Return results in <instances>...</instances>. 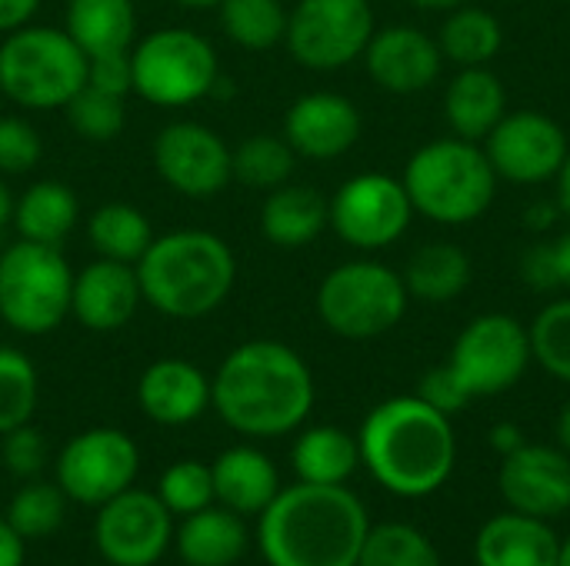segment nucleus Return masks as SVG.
I'll return each mask as SVG.
<instances>
[{
	"label": "nucleus",
	"instance_id": "obj_39",
	"mask_svg": "<svg viewBox=\"0 0 570 566\" xmlns=\"http://www.w3.org/2000/svg\"><path fill=\"white\" fill-rule=\"evenodd\" d=\"M531 354L558 380L570 384V297L548 304L531 324Z\"/></svg>",
	"mask_w": 570,
	"mask_h": 566
},
{
	"label": "nucleus",
	"instance_id": "obj_51",
	"mask_svg": "<svg viewBox=\"0 0 570 566\" xmlns=\"http://www.w3.org/2000/svg\"><path fill=\"white\" fill-rule=\"evenodd\" d=\"M10 220H13V193H10V187L0 180V230H3Z\"/></svg>",
	"mask_w": 570,
	"mask_h": 566
},
{
	"label": "nucleus",
	"instance_id": "obj_4",
	"mask_svg": "<svg viewBox=\"0 0 570 566\" xmlns=\"http://www.w3.org/2000/svg\"><path fill=\"white\" fill-rule=\"evenodd\" d=\"M144 304L170 320L214 314L237 284V260L224 237L210 230H170L154 237L137 260Z\"/></svg>",
	"mask_w": 570,
	"mask_h": 566
},
{
	"label": "nucleus",
	"instance_id": "obj_16",
	"mask_svg": "<svg viewBox=\"0 0 570 566\" xmlns=\"http://www.w3.org/2000/svg\"><path fill=\"white\" fill-rule=\"evenodd\" d=\"M484 153L494 173L514 183H541L548 177H558L570 150L564 130L551 117L538 110H518L504 113L498 127L484 137Z\"/></svg>",
	"mask_w": 570,
	"mask_h": 566
},
{
	"label": "nucleus",
	"instance_id": "obj_25",
	"mask_svg": "<svg viewBox=\"0 0 570 566\" xmlns=\"http://www.w3.org/2000/svg\"><path fill=\"white\" fill-rule=\"evenodd\" d=\"M177 557L187 566H230L247 550V527L244 517L227 507H204L184 517L180 530L174 534Z\"/></svg>",
	"mask_w": 570,
	"mask_h": 566
},
{
	"label": "nucleus",
	"instance_id": "obj_44",
	"mask_svg": "<svg viewBox=\"0 0 570 566\" xmlns=\"http://www.w3.org/2000/svg\"><path fill=\"white\" fill-rule=\"evenodd\" d=\"M87 83L130 97L134 93V70H130V50L124 53H100V57H87Z\"/></svg>",
	"mask_w": 570,
	"mask_h": 566
},
{
	"label": "nucleus",
	"instance_id": "obj_31",
	"mask_svg": "<svg viewBox=\"0 0 570 566\" xmlns=\"http://www.w3.org/2000/svg\"><path fill=\"white\" fill-rule=\"evenodd\" d=\"M87 240L97 250V257L137 267V260L154 244V227L140 207L124 203V200H110V203H100L87 217Z\"/></svg>",
	"mask_w": 570,
	"mask_h": 566
},
{
	"label": "nucleus",
	"instance_id": "obj_12",
	"mask_svg": "<svg viewBox=\"0 0 570 566\" xmlns=\"http://www.w3.org/2000/svg\"><path fill=\"white\" fill-rule=\"evenodd\" d=\"M140 470L137 444L117 427H90L63 444L57 454V487L67 500L100 507L134 487Z\"/></svg>",
	"mask_w": 570,
	"mask_h": 566
},
{
	"label": "nucleus",
	"instance_id": "obj_2",
	"mask_svg": "<svg viewBox=\"0 0 570 566\" xmlns=\"http://www.w3.org/2000/svg\"><path fill=\"white\" fill-rule=\"evenodd\" d=\"M371 517L344 484L281 490L261 514L257 547L271 566H357Z\"/></svg>",
	"mask_w": 570,
	"mask_h": 566
},
{
	"label": "nucleus",
	"instance_id": "obj_1",
	"mask_svg": "<svg viewBox=\"0 0 570 566\" xmlns=\"http://www.w3.org/2000/svg\"><path fill=\"white\" fill-rule=\"evenodd\" d=\"M210 404L217 417L244 437H284L314 410V374L294 347L281 340H247L217 367Z\"/></svg>",
	"mask_w": 570,
	"mask_h": 566
},
{
	"label": "nucleus",
	"instance_id": "obj_56",
	"mask_svg": "<svg viewBox=\"0 0 570 566\" xmlns=\"http://www.w3.org/2000/svg\"><path fill=\"white\" fill-rule=\"evenodd\" d=\"M558 566H570V537H564L558 547Z\"/></svg>",
	"mask_w": 570,
	"mask_h": 566
},
{
	"label": "nucleus",
	"instance_id": "obj_14",
	"mask_svg": "<svg viewBox=\"0 0 570 566\" xmlns=\"http://www.w3.org/2000/svg\"><path fill=\"white\" fill-rule=\"evenodd\" d=\"M174 514L160 504L157 494L127 487L97 507L94 544L104 564L154 566L174 540Z\"/></svg>",
	"mask_w": 570,
	"mask_h": 566
},
{
	"label": "nucleus",
	"instance_id": "obj_26",
	"mask_svg": "<svg viewBox=\"0 0 570 566\" xmlns=\"http://www.w3.org/2000/svg\"><path fill=\"white\" fill-rule=\"evenodd\" d=\"M80 220L77 193L63 180H37L20 197H13V220L20 240L60 247Z\"/></svg>",
	"mask_w": 570,
	"mask_h": 566
},
{
	"label": "nucleus",
	"instance_id": "obj_45",
	"mask_svg": "<svg viewBox=\"0 0 570 566\" xmlns=\"http://www.w3.org/2000/svg\"><path fill=\"white\" fill-rule=\"evenodd\" d=\"M521 274L531 287L538 290H554L558 287V270H554V250L544 244V247H534L524 254V264H521Z\"/></svg>",
	"mask_w": 570,
	"mask_h": 566
},
{
	"label": "nucleus",
	"instance_id": "obj_36",
	"mask_svg": "<svg viewBox=\"0 0 570 566\" xmlns=\"http://www.w3.org/2000/svg\"><path fill=\"white\" fill-rule=\"evenodd\" d=\"M67 123L77 137H83L87 143H110L124 133L127 123V97L90 87L83 80V87L67 100L63 107Z\"/></svg>",
	"mask_w": 570,
	"mask_h": 566
},
{
	"label": "nucleus",
	"instance_id": "obj_37",
	"mask_svg": "<svg viewBox=\"0 0 570 566\" xmlns=\"http://www.w3.org/2000/svg\"><path fill=\"white\" fill-rule=\"evenodd\" d=\"M40 397V380L33 360L17 350L0 344V437L7 430H17L30 424Z\"/></svg>",
	"mask_w": 570,
	"mask_h": 566
},
{
	"label": "nucleus",
	"instance_id": "obj_10",
	"mask_svg": "<svg viewBox=\"0 0 570 566\" xmlns=\"http://www.w3.org/2000/svg\"><path fill=\"white\" fill-rule=\"evenodd\" d=\"M371 37L374 10L367 0H297L284 43L307 70H341L364 57Z\"/></svg>",
	"mask_w": 570,
	"mask_h": 566
},
{
	"label": "nucleus",
	"instance_id": "obj_18",
	"mask_svg": "<svg viewBox=\"0 0 570 566\" xmlns=\"http://www.w3.org/2000/svg\"><path fill=\"white\" fill-rule=\"evenodd\" d=\"M144 294L134 264L97 257L80 274H73L70 294V317L94 334H117L124 330L134 314L140 310Z\"/></svg>",
	"mask_w": 570,
	"mask_h": 566
},
{
	"label": "nucleus",
	"instance_id": "obj_52",
	"mask_svg": "<svg viewBox=\"0 0 570 566\" xmlns=\"http://www.w3.org/2000/svg\"><path fill=\"white\" fill-rule=\"evenodd\" d=\"M558 444H561L564 454H570V404L561 410V417H558Z\"/></svg>",
	"mask_w": 570,
	"mask_h": 566
},
{
	"label": "nucleus",
	"instance_id": "obj_46",
	"mask_svg": "<svg viewBox=\"0 0 570 566\" xmlns=\"http://www.w3.org/2000/svg\"><path fill=\"white\" fill-rule=\"evenodd\" d=\"M37 10H40V0H0V33L27 27Z\"/></svg>",
	"mask_w": 570,
	"mask_h": 566
},
{
	"label": "nucleus",
	"instance_id": "obj_22",
	"mask_svg": "<svg viewBox=\"0 0 570 566\" xmlns=\"http://www.w3.org/2000/svg\"><path fill=\"white\" fill-rule=\"evenodd\" d=\"M558 534L548 520L504 510L491 517L474 537L478 566H558Z\"/></svg>",
	"mask_w": 570,
	"mask_h": 566
},
{
	"label": "nucleus",
	"instance_id": "obj_3",
	"mask_svg": "<svg viewBox=\"0 0 570 566\" xmlns=\"http://www.w3.org/2000/svg\"><path fill=\"white\" fill-rule=\"evenodd\" d=\"M361 464L397 497H428L448 484L458 460L451 417L414 397L377 404L357 434Z\"/></svg>",
	"mask_w": 570,
	"mask_h": 566
},
{
	"label": "nucleus",
	"instance_id": "obj_43",
	"mask_svg": "<svg viewBox=\"0 0 570 566\" xmlns=\"http://www.w3.org/2000/svg\"><path fill=\"white\" fill-rule=\"evenodd\" d=\"M417 397H421L424 404H431L434 410L448 414V417L461 414V410L474 400V397L468 394V387L458 380V374H454L448 364H444V367H434V370H428V374L421 377Z\"/></svg>",
	"mask_w": 570,
	"mask_h": 566
},
{
	"label": "nucleus",
	"instance_id": "obj_8",
	"mask_svg": "<svg viewBox=\"0 0 570 566\" xmlns=\"http://www.w3.org/2000/svg\"><path fill=\"white\" fill-rule=\"evenodd\" d=\"M134 93L154 107H190L220 83L214 43L187 27H164L130 47Z\"/></svg>",
	"mask_w": 570,
	"mask_h": 566
},
{
	"label": "nucleus",
	"instance_id": "obj_53",
	"mask_svg": "<svg viewBox=\"0 0 570 566\" xmlns=\"http://www.w3.org/2000/svg\"><path fill=\"white\" fill-rule=\"evenodd\" d=\"M414 7H421V10H454V7H461L464 0H411Z\"/></svg>",
	"mask_w": 570,
	"mask_h": 566
},
{
	"label": "nucleus",
	"instance_id": "obj_5",
	"mask_svg": "<svg viewBox=\"0 0 570 566\" xmlns=\"http://www.w3.org/2000/svg\"><path fill=\"white\" fill-rule=\"evenodd\" d=\"M494 167L471 140L448 137L421 147L404 170V190L417 214L434 224H471L494 200Z\"/></svg>",
	"mask_w": 570,
	"mask_h": 566
},
{
	"label": "nucleus",
	"instance_id": "obj_23",
	"mask_svg": "<svg viewBox=\"0 0 570 566\" xmlns=\"http://www.w3.org/2000/svg\"><path fill=\"white\" fill-rule=\"evenodd\" d=\"M214 500L240 517H261L264 507L281 494L274 460L257 447H230L214 464Z\"/></svg>",
	"mask_w": 570,
	"mask_h": 566
},
{
	"label": "nucleus",
	"instance_id": "obj_33",
	"mask_svg": "<svg viewBox=\"0 0 570 566\" xmlns=\"http://www.w3.org/2000/svg\"><path fill=\"white\" fill-rule=\"evenodd\" d=\"M220 27L244 50H271L287 33V7L281 0H220Z\"/></svg>",
	"mask_w": 570,
	"mask_h": 566
},
{
	"label": "nucleus",
	"instance_id": "obj_15",
	"mask_svg": "<svg viewBox=\"0 0 570 566\" xmlns=\"http://www.w3.org/2000/svg\"><path fill=\"white\" fill-rule=\"evenodd\" d=\"M331 207V227L357 250H381L404 237L414 203L401 180L387 173H361L341 183Z\"/></svg>",
	"mask_w": 570,
	"mask_h": 566
},
{
	"label": "nucleus",
	"instance_id": "obj_32",
	"mask_svg": "<svg viewBox=\"0 0 570 566\" xmlns=\"http://www.w3.org/2000/svg\"><path fill=\"white\" fill-rule=\"evenodd\" d=\"M501 23L481 7H454L441 30V53L461 67H484L501 50Z\"/></svg>",
	"mask_w": 570,
	"mask_h": 566
},
{
	"label": "nucleus",
	"instance_id": "obj_49",
	"mask_svg": "<svg viewBox=\"0 0 570 566\" xmlns=\"http://www.w3.org/2000/svg\"><path fill=\"white\" fill-rule=\"evenodd\" d=\"M554 250V270H558V287L570 290V234H564L558 244H551Z\"/></svg>",
	"mask_w": 570,
	"mask_h": 566
},
{
	"label": "nucleus",
	"instance_id": "obj_11",
	"mask_svg": "<svg viewBox=\"0 0 570 566\" xmlns=\"http://www.w3.org/2000/svg\"><path fill=\"white\" fill-rule=\"evenodd\" d=\"M531 360V334L511 314H484L458 334L448 367L471 397H494L511 390Z\"/></svg>",
	"mask_w": 570,
	"mask_h": 566
},
{
	"label": "nucleus",
	"instance_id": "obj_17",
	"mask_svg": "<svg viewBox=\"0 0 570 566\" xmlns=\"http://www.w3.org/2000/svg\"><path fill=\"white\" fill-rule=\"evenodd\" d=\"M498 490L508 510L554 520L570 510V454L561 447L524 444L501 460Z\"/></svg>",
	"mask_w": 570,
	"mask_h": 566
},
{
	"label": "nucleus",
	"instance_id": "obj_13",
	"mask_svg": "<svg viewBox=\"0 0 570 566\" xmlns=\"http://www.w3.org/2000/svg\"><path fill=\"white\" fill-rule=\"evenodd\" d=\"M150 157H154L157 177L170 190H177L190 200L217 197L234 180L227 140L197 120H174V123L160 127L154 137Z\"/></svg>",
	"mask_w": 570,
	"mask_h": 566
},
{
	"label": "nucleus",
	"instance_id": "obj_30",
	"mask_svg": "<svg viewBox=\"0 0 570 566\" xmlns=\"http://www.w3.org/2000/svg\"><path fill=\"white\" fill-rule=\"evenodd\" d=\"M471 284V257L458 244H428L421 247L404 270L407 297L424 304H448L464 294Z\"/></svg>",
	"mask_w": 570,
	"mask_h": 566
},
{
	"label": "nucleus",
	"instance_id": "obj_41",
	"mask_svg": "<svg viewBox=\"0 0 570 566\" xmlns=\"http://www.w3.org/2000/svg\"><path fill=\"white\" fill-rule=\"evenodd\" d=\"M43 157L40 133L23 117H0V173H30Z\"/></svg>",
	"mask_w": 570,
	"mask_h": 566
},
{
	"label": "nucleus",
	"instance_id": "obj_40",
	"mask_svg": "<svg viewBox=\"0 0 570 566\" xmlns=\"http://www.w3.org/2000/svg\"><path fill=\"white\" fill-rule=\"evenodd\" d=\"M157 497L177 517H190V514L210 507L214 504L210 464H200V460H177V464H170L164 470L160 484H157Z\"/></svg>",
	"mask_w": 570,
	"mask_h": 566
},
{
	"label": "nucleus",
	"instance_id": "obj_34",
	"mask_svg": "<svg viewBox=\"0 0 570 566\" xmlns=\"http://www.w3.org/2000/svg\"><path fill=\"white\" fill-rule=\"evenodd\" d=\"M294 160L297 153L291 150V143L274 133H254L247 140H240L237 147H230V167H234V180H240L250 190H274L284 187L294 173Z\"/></svg>",
	"mask_w": 570,
	"mask_h": 566
},
{
	"label": "nucleus",
	"instance_id": "obj_9",
	"mask_svg": "<svg viewBox=\"0 0 570 566\" xmlns=\"http://www.w3.org/2000/svg\"><path fill=\"white\" fill-rule=\"evenodd\" d=\"M407 300L401 274L377 260H351L321 280L317 317L344 340H374L401 324Z\"/></svg>",
	"mask_w": 570,
	"mask_h": 566
},
{
	"label": "nucleus",
	"instance_id": "obj_54",
	"mask_svg": "<svg viewBox=\"0 0 570 566\" xmlns=\"http://www.w3.org/2000/svg\"><path fill=\"white\" fill-rule=\"evenodd\" d=\"M531 217H534V220H531L534 227H544V224H551V220H554V207H534V210H531Z\"/></svg>",
	"mask_w": 570,
	"mask_h": 566
},
{
	"label": "nucleus",
	"instance_id": "obj_57",
	"mask_svg": "<svg viewBox=\"0 0 570 566\" xmlns=\"http://www.w3.org/2000/svg\"><path fill=\"white\" fill-rule=\"evenodd\" d=\"M104 566H110V564H104Z\"/></svg>",
	"mask_w": 570,
	"mask_h": 566
},
{
	"label": "nucleus",
	"instance_id": "obj_19",
	"mask_svg": "<svg viewBox=\"0 0 570 566\" xmlns=\"http://www.w3.org/2000/svg\"><path fill=\"white\" fill-rule=\"evenodd\" d=\"M361 137V110L331 90L297 97L284 113V140L297 157L334 160L347 153Z\"/></svg>",
	"mask_w": 570,
	"mask_h": 566
},
{
	"label": "nucleus",
	"instance_id": "obj_38",
	"mask_svg": "<svg viewBox=\"0 0 570 566\" xmlns=\"http://www.w3.org/2000/svg\"><path fill=\"white\" fill-rule=\"evenodd\" d=\"M63 510H67L63 490L57 484H43L33 477L13 494L7 507V524L23 540H40V537H50L63 524Z\"/></svg>",
	"mask_w": 570,
	"mask_h": 566
},
{
	"label": "nucleus",
	"instance_id": "obj_21",
	"mask_svg": "<svg viewBox=\"0 0 570 566\" xmlns=\"http://www.w3.org/2000/svg\"><path fill=\"white\" fill-rule=\"evenodd\" d=\"M137 404L160 427L194 424L210 407V377L180 357L154 360L137 380Z\"/></svg>",
	"mask_w": 570,
	"mask_h": 566
},
{
	"label": "nucleus",
	"instance_id": "obj_29",
	"mask_svg": "<svg viewBox=\"0 0 570 566\" xmlns=\"http://www.w3.org/2000/svg\"><path fill=\"white\" fill-rule=\"evenodd\" d=\"M291 464L297 480L304 484H347L361 467L357 437L341 427H311L297 437L291 450Z\"/></svg>",
	"mask_w": 570,
	"mask_h": 566
},
{
	"label": "nucleus",
	"instance_id": "obj_48",
	"mask_svg": "<svg viewBox=\"0 0 570 566\" xmlns=\"http://www.w3.org/2000/svg\"><path fill=\"white\" fill-rule=\"evenodd\" d=\"M488 440H491V447H494L501 457H508V454H514L518 447H524V444H528L518 424H498V427L491 430V437H488Z\"/></svg>",
	"mask_w": 570,
	"mask_h": 566
},
{
	"label": "nucleus",
	"instance_id": "obj_35",
	"mask_svg": "<svg viewBox=\"0 0 570 566\" xmlns=\"http://www.w3.org/2000/svg\"><path fill=\"white\" fill-rule=\"evenodd\" d=\"M357 566H444L434 540L411 524H371Z\"/></svg>",
	"mask_w": 570,
	"mask_h": 566
},
{
	"label": "nucleus",
	"instance_id": "obj_20",
	"mask_svg": "<svg viewBox=\"0 0 570 566\" xmlns=\"http://www.w3.org/2000/svg\"><path fill=\"white\" fill-rule=\"evenodd\" d=\"M364 63L377 87L391 93H421L441 73V47L428 33L401 23L374 30L364 50Z\"/></svg>",
	"mask_w": 570,
	"mask_h": 566
},
{
	"label": "nucleus",
	"instance_id": "obj_55",
	"mask_svg": "<svg viewBox=\"0 0 570 566\" xmlns=\"http://www.w3.org/2000/svg\"><path fill=\"white\" fill-rule=\"evenodd\" d=\"M174 3H180V7H190V10H210V7H217L220 0H174Z\"/></svg>",
	"mask_w": 570,
	"mask_h": 566
},
{
	"label": "nucleus",
	"instance_id": "obj_50",
	"mask_svg": "<svg viewBox=\"0 0 570 566\" xmlns=\"http://www.w3.org/2000/svg\"><path fill=\"white\" fill-rule=\"evenodd\" d=\"M558 203H561V210L570 217V153L564 157L561 170H558Z\"/></svg>",
	"mask_w": 570,
	"mask_h": 566
},
{
	"label": "nucleus",
	"instance_id": "obj_28",
	"mask_svg": "<svg viewBox=\"0 0 570 566\" xmlns=\"http://www.w3.org/2000/svg\"><path fill=\"white\" fill-rule=\"evenodd\" d=\"M508 97L501 80L488 67H464L444 97L448 123L461 140H484L504 117Z\"/></svg>",
	"mask_w": 570,
	"mask_h": 566
},
{
	"label": "nucleus",
	"instance_id": "obj_7",
	"mask_svg": "<svg viewBox=\"0 0 570 566\" xmlns=\"http://www.w3.org/2000/svg\"><path fill=\"white\" fill-rule=\"evenodd\" d=\"M73 270L60 247L17 240L0 254V320L23 334H53L70 317Z\"/></svg>",
	"mask_w": 570,
	"mask_h": 566
},
{
	"label": "nucleus",
	"instance_id": "obj_24",
	"mask_svg": "<svg viewBox=\"0 0 570 566\" xmlns=\"http://www.w3.org/2000/svg\"><path fill=\"white\" fill-rule=\"evenodd\" d=\"M327 224H331L327 200L304 183L274 187L261 207V234L267 244L281 250H301L314 244Z\"/></svg>",
	"mask_w": 570,
	"mask_h": 566
},
{
	"label": "nucleus",
	"instance_id": "obj_6",
	"mask_svg": "<svg viewBox=\"0 0 570 566\" xmlns=\"http://www.w3.org/2000/svg\"><path fill=\"white\" fill-rule=\"evenodd\" d=\"M87 80V53L63 27L27 23L0 40V93L23 110H63Z\"/></svg>",
	"mask_w": 570,
	"mask_h": 566
},
{
	"label": "nucleus",
	"instance_id": "obj_27",
	"mask_svg": "<svg viewBox=\"0 0 570 566\" xmlns=\"http://www.w3.org/2000/svg\"><path fill=\"white\" fill-rule=\"evenodd\" d=\"M63 30L87 53H124L137 43L134 0H67Z\"/></svg>",
	"mask_w": 570,
	"mask_h": 566
},
{
	"label": "nucleus",
	"instance_id": "obj_42",
	"mask_svg": "<svg viewBox=\"0 0 570 566\" xmlns=\"http://www.w3.org/2000/svg\"><path fill=\"white\" fill-rule=\"evenodd\" d=\"M7 470L20 480H33L43 464H47V440L37 427L23 424L17 430H7L3 434V450H0Z\"/></svg>",
	"mask_w": 570,
	"mask_h": 566
},
{
	"label": "nucleus",
	"instance_id": "obj_47",
	"mask_svg": "<svg viewBox=\"0 0 570 566\" xmlns=\"http://www.w3.org/2000/svg\"><path fill=\"white\" fill-rule=\"evenodd\" d=\"M23 537L0 517V566H23Z\"/></svg>",
	"mask_w": 570,
	"mask_h": 566
}]
</instances>
